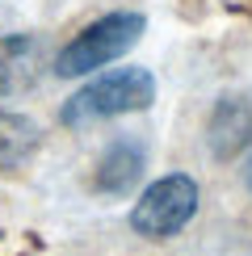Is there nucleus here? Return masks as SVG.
I'll list each match as a JSON object with an SVG mask.
<instances>
[{
    "instance_id": "obj_3",
    "label": "nucleus",
    "mask_w": 252,
    "mask_h": 256,
    "mask_svg": "<svg viewBox=\"0 0 252 256\" xmlns=\"http://www.w3.org/2000/svg\"><path fill=\"white\" fill-rule=\"evenodd\" d=\"M198 202H202V194H198L194 176L189 172H168L139 194V202L130 206V227L143 240H172L194 222Z\"/></svg>"
},
{
    "instance_id": "obj_6",
    "label": "nucleus",
    "mask_w": 252,
    "mask_h": 256,
    "mask_svg": "<svg viewBox=\"0 0 252 256\" xmlns=\"http://www.w3.org/2000/svg\"><path fill=\"white\" fill-rule=\"evenodd\" d=\"M42 42L34 34H4L0 38V101L26 92L38 80Z\"/></svg>"
},
{
    "instance_id": "obj_1",
    "label": "nucleus",
    "mask_w": 252,
    "mask_h": 256,
    "mask_svg": "<svg viewBox=\"0 0 252 256\" xmlns=\"http://www.w3.org/2000/svg\"><path fill=\"white\" fill-rule=\"evenodd\" d=\"M156 101V76L147 68H114L80 84L59 110L63 126H88L105 118H122V114H139Z\"/></svg>"
},
{
    "instance_id": "obj_5",
    "label": "nucleus",
    "mask_w": 252,
    "mask_h": 256,
    "mask_svg": "<svg viewBox=\"0 0 252 256\" xmlns=\"http://www.w3.org/2000/svg\"><path fill=\"white\" fill-rule=\"evenodd\" d=\"M206 143L218 160H231L236 152H244L252 143V101L244 97H223L210 114L206 126Z\"/></svg>"
},
{
    "instance_id": "obj_2",
    "label": "nucleus",
    "mask_w": 252,
    "mask_h": 256,
    "mask_svg": "<svg viewBox=\"0 0 252 256\" xmlns=\"http://www.w3.org/2000/svg\"><path fill=\"white\" fill-rule=\"evenodd\" d=\"M147 17L143 13H105L92 26H84L76 38L55 55V76L63 80H76V76H92V72L110 68L114 59H122L134 42L143 38Z\"/></svg>"
},
{
    "instance_id": "obj_4",
    "label": "nucleus",
    "mask_w": 252,
    "mask_h": 256,
    "mask_svg": "<svg viewBox=\"0 0 252 256\" xmlns=\"http://www.w3.org/2000/svg\"><path fill=\"white\" fill-rule=\"evenodd\" d=\"M143 168H147V147L139 138H114L101 152V160H97L92 185H97L101 194H110V198H122V194H130V189L139 185Z\"/></svg>"
},
{
    "instance_id": "obj_7",
    "label": "nucleus",
    "mask_w": 252,
    "mask_h": 256,
    "mask_svg": "<svg viewBox=\"0 0 252 256\" xmlns=\"http://www.w3.org/2000/svg\"><path fill=\"white\" fill-rule=\"evenodd\" d=\"M244 185H248V194H252V152H248V160H244Z\"/></svg>"
}]
</instances>
